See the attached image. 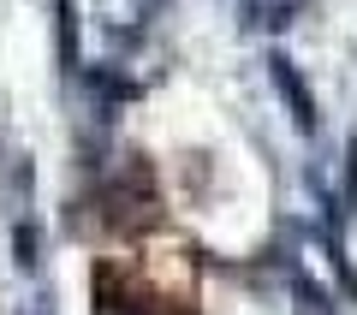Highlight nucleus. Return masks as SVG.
Wrapping results in <instances>:
<instances>
[{
    "mask_svg": "<svg viewBox=\"0 0 357 315\" xmlns=\"http://www.w3.org/2000/svg\"><path fill=\"white\" fill-rule=\"evenodd\" d=\"M268 72H274L280 95L292 101V119H298V131H316V101H310V89H304V77H298V66L286 60V54H274V60H268Z\"/></svg>",
    "mask_w": 357,
    "mask_h": 315,
    "instance_id": "f257e3e1",
    "label": "nucleus"
},
{
    "mask_svg": "<svg viewBox=\"0 0 357 315\" xmlns=\"http://www.w3.org/2000/svg\"><path fill=\"white\" fill-rule=\"evenodd\" d=\"M24 315H54V298H48V291H42V298H30V309Z\"/></svg>",
    "mask_w": 357,
    "mask_h": 315,
    "instance_id": "7ed1b4c3",
    "label": "nucleus"
},
{
    "mask_svg": "<svg viewBox=\"0 0 357 315\" xmlns=\"http://www.w3.org/2000/svg\"><path fill=\"white\" fill-rule=\"evenodd\" d=\"M102 315H149V309H137V303H102Z\"/></svg>",
    "mask_w": 357,
    "mask_h": 315,
    "instance_id": "f03ea898",
    "label": "nucleus"
}]
</instances>
